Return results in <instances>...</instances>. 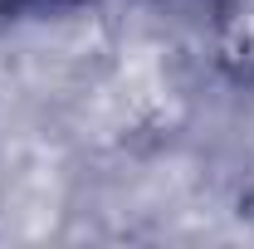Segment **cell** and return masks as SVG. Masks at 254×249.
Listing matches in <instances>:
<instances>
[{"mask_svg":"<svg viewBox=\"0 0 254 249\" xmlns=\"http://www.w3.org/2000/svg\"><path fill=\"white\" fill-rule=\"evenodd\" d=\"M30 5H34V0H0V30H5V25H15Z\"/></svg>","mask_w":254,"mask_h":249,"instance_id":"obj_1","label":"cell"},{"mask_svg":"<svg viewBox=\"0 0 254 249\" xmlns=\"http://www.w3.org/2000/svg\"><path fill=\"white\" fill-rule=\"evenodd\" d=\"M34 5H44V0H34Z\"/></svg>","mask_w":254,"mask_h":249,"instance_id":"obj_2","label":"cell"}]
</instances>
